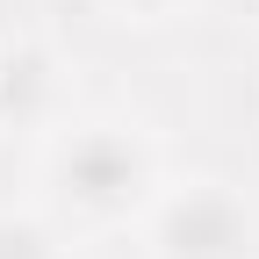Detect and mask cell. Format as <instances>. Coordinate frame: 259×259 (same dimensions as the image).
Segmentation results:
<instances>
[{
    "label": "cell",
    "mask_w": 259,
    "mask_h": 259,
    "mask_svg": "<svg viewBox=\"0 0 259 259\" xmlns=\"http://www.w3.org/2000/svg\"><path fill=\"white\" fill-rule=\"evenodd\" d=\"M0 259H65L58 231L29 209H0Z\"/></svg>",
    "instance_id": "obj_3"
},
{
    "label": "cell",
    "mask_w": 259,
    "mask_h": 259,
    "mask_svg": "<svg viewBox=\"0 0 259 259\" xmlns=\"http://www.w3.org/2000/svg\"><path fill=\"white\" fill-rule=\"evenodd\" d=\"M144 259H259V209L231 180H173L137 216Z\"/></svg>",
    "instance_id": "obj_2"
},
{
    "label": "cell",
    "mask_w": 259,
    "mask_h": 259,
    "mask_svg": "<svg viewBox=\"0 0 259 259\" xmlns=\"http://www.w3.org/2000/svg\"><path fill=\"white\" fill-rule=\"evenodd\" d=\"M0 79H8V51H0Z\"/></svg>",
    "instance_id": "obj_5"
},
{
    "label": "cell",
    "mask_w": 259,
    "mask_h": 259,
    "mask_svg": "<svg viewBox=\"0 0 259 259\" xmlns=\"http://www.w3.org/2000/svg\"><path fill=\"white\" fill-rule=\"evenodd\" d=\"M101 8H108L115 22H137V29H158V22H173V15H187V0H101Z\"/></svg>",
    "instance_id": "obj_4"
},
{
    "label": "cell",
    "mask_w": 259,
    "mask_h": 259,
    "mask_svg": "<svg viewBox=\"0 0 259 259\" xmlns=\"http://www.w3.org/2000/svg\"><path fill=\"white\" fill-rule=\"evenodd\" d=\"M158 187V151L137 122H79L51 144V202L79 223H137Z\"/></svg>",
    "instance_id": "obj_1"
}]
</instances>
